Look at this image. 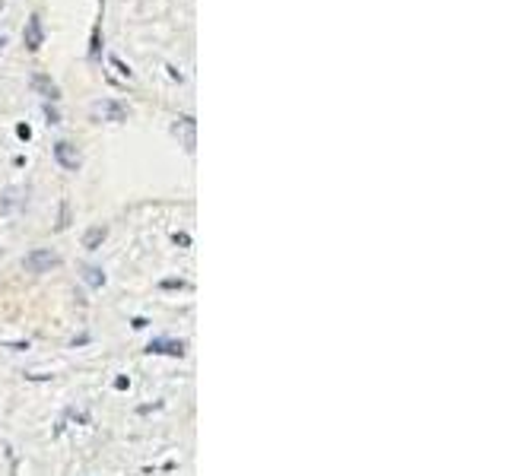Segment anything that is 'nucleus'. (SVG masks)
Returning <instances> with one entry per match:
<instances>
[{"label":"nucleus","instance_id":"nucleus-3","mask_svg":"<svg viewBox=\"0 0 508 476\" xmlns=\"http://www.w3.org/2000/svg\"><path fill=\"white\" fill-rule=\"evenodd\" d=\"M57 264V254H51V251H35V254H29V257H25V267H29V270H42V267H54Z\"/></svg>","mask_w":508,"mask_h":476},{"label":"nucleus","instance_id":"nucleus-2","mask_svg":"<svg viewBox=\"0 0 508 476\" xmlns=\"http://www.w3.org/2000/svg\"><path fill=\"white\" fill-rule=\"evenodd\" d=\"M96 115L111 118V121H124L127 115H130V111H127L121 102H99V105H96Z\"/></svg>","mask_w":508,"mask_h":476},{"label":"nucleus","instance_id":"nucleus-4","mask_svg":"<svg viewBox=\"0 0 508 476\" xmlns=\"http://www.w3.org/2000/svg\"><path fill=\"white\" fill-rule=\"evenodd\" d=\"M32 89H42L45 96H51V99H61V89H57V86L51 83V76H45V73H35V76H32Z\"/></svg>","mask_w":508,"mask_h":476},{"label":"nucleus","instance_id":"nucleus-5","mask_svg":"<svg viewBox=\"0 0 508 476\" xmlns=\"http://www.w3.org/2000/svg\"><path fill=\"white\" fill-rule=\"evenodd\" d=\"M25 45H29L32 51L42 45V23H38V16L29 19V29H25Z\"/></svg>","mask_w":508,"mask_h":476},{"label":"nucleus","instance_id":"nucleus-1","mask_svg":"<svg viewBox=\"0 0 508 476\" xmlns=\"http://www.w3.org/2000/svg\"><path fill=\"white\" fill-rule=\"evenodd\" d=\"M54 159L64 165V169H76L79 165V152H76V146H70L67 140H61V143H54Z\"/></svg>","mask_w":508,"mask_h":476}]
</instances>
